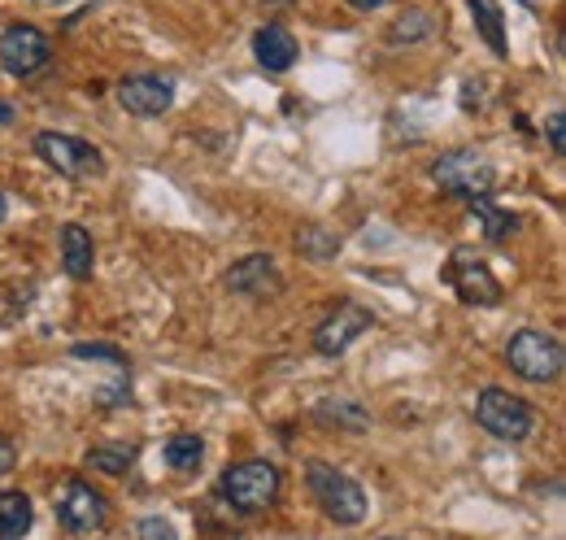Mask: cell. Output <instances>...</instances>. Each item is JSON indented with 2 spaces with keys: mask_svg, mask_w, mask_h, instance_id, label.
Here are the masks:
<instances>
[{
  "mask_svg": "<svg viewBox=\"0 0 566 540\" xmlns=\"http://www.w3.org/2000/svg\"><path fill=\"white\" fill-rule=\"evenodd\" d=\"M62 267L71 279H92V270H96V245H92V236L78 227V222H66L62 227Z\"/></svg>",
  "mask_w": 566,
  "mask_h": 540,
  "instance_id": "14",
  "label": "cell"
},
{
  "mask_svg": "<svg viewBox=\"0 0 566 540\" xmlns=\"http://www.w3.org/2000/svg\"><path fill=\"white\" fill-rule=\"evenodd\" d=\"M475 423H480L489 436L510 440V445H518V440H527V436L536 432L532 405L523 402V397H514V393H505V388H484V393L475 397Z\"/></svg>",
  "mask_w": 566,
  "mask_h": 540,
  "instance_id": "6",
  "label": "cell"
},
{
  "mask_svg": "<svg viewBox=\"0 0 566 540\" xmlns=\"http://www.w3.org/2000/svg\"><path fill=\"white\" fill-rule=\"evenodd\" d=\"M283 488V475L275 463L266 458H249V463H235L227 467L218 479V497L235 510V515H262L266 506H275Z\"/></svg>",
  "mask_w": 566,
  "mask_h": 540,
  "instance_id": "2",
  "label": "cell"
},
{
  "mask_svg": "<svg viewBox=\"0 0 566 540\" xmlns=\"http://www.w3.org/2000/svg\"><path fill=\"white\" fill-rule=\"evenodd\" d=\"M444 283L458 292V301H467V305H484V310H493L501 305V279H496L489 262L480 258V253H471V249H453L449 253V267H444Z\"/></svg>",
  "mask_w": 566,
  "mask_h": 540,
  "instance_id": "7",
  "label": "cell"
},
{
  "mask_svg": "<svg viewBox=\"0 0 566 540\" xmlns=\"http://www.w3.org/2000/svg\"><path fill=\"white\" fill-rule=\"evenodd\" d=\"M296 35L283 27V22H266L258 35H253V58H258V66L271 70V74H287V70L296 66Z\"/></svg>",
  "mask_w": 566,
  "mask_h": 540,
  "instance_id": "13",
  "label": "cell"
},
{
  "mask_svg": "<svg viewBox=\"0 0 566 540\" xmlns=\"http://www.w3.org/2000/svg\"><path fill=\"white\" fill-rule=\"evenodd\" d=\"M71 357L78 362H109L114 371H127V353L118 344H105V340H83V344H71Z\"/></svg>",
  "mask_w": 566,
  "mask_h": 540,
  "instance_id": "23",
  "label": "cell"
},
{
  "mask_svg": "<svg viewBox=\"0 0 566 540\" xmlns=\"http://www.w3.org/2000/svg\"><path fill=\"white\" fill-rule=\"evenodd\" d=\"M384 540H401V537H384Z\"/></svg>",
  "mask_w": 566,
  "mask_h": 540,
  "instance_id": "32",
  "label": "cell"
},
{
  "mask_svg": "<svg viewBox=\"0 0 566 540\" xmlns=\"http://www.w3.org/2000/svg\"><path fill=\"white\" fill-rule=\"evenodd\" d=\"M370 323H375V314H370L366 305L345 301V305H336V314H332V319H323V323H318V332H314V349H318L323 357H340V353H345L361 332H370Z\"/></svg>",
  "mask_w": 566,
  "mask_h": 540,
  "instance_id": "11",
  "label": "cell"
},
{
  "mask_svg": "<svg viewBox=\"0 0 566 540\" xmlns=\"http://www.w3.org/2000/svg\"><path fill=\"white\" fill-rule=\"evenodd\" d=\"M161 458H166L170 471H197V467L206 463V436H197V432H179V436L166 440Z\"/></svg>",
  "mask_w": 566,
  "mask_h": 540,
  "instance_id": "17",
  "label": "cell"
},
{
  "mask_svg": "<svg viewBox=\"0 0 566 540\" xmlns=\"http://www.w3.org/2000/svg\"><path fill=\"white\" fill-rule=\"evenodd\" d=\"M35 153L62 175V179H74V184H87V179H101L105 175V153L78 135H62V132H40L35 135Z\"/></svg>",
  "mask_w": 566,
  "mask_h": 540,
  "instance_id": "5",
  "label": "cell"
},
{
  "mask_svg": "<svg viewBox=\"0 0 566 540\" xmlns=\"http://www.w3.org/2000/svg\"><path fill=\"white\" fill-rule=\"evenodd\" d=\"M436 31V18L427 9H406L392 27H388V44H419Z\"/></svg>",
  "mask_w": 566,
  "mask_h": 540,
  "instance_id": "21",
  "label": "cell"
},
{
  "mask_svg": "<svg viewBox=\"0 0 566 540\" xmlns=\"http://www.w3.org/2000/svg\"><path fill=\"white\" fill-rule=\"evenodd\" d=\"M31 523H35V506H31V497L18 492V488H4V492H0V537L4 540L27 537Z\"/></svg>",
  "mask_w": 566,
  "mask_h": 540,
  "instance_id": "15",
  "label": "cell"
},
{
  "mask_svg": "<svg viewBox=\"0 0 566 540\" xmlns=\"http://www.w3.org/2000/svg\"><path fill=\"white\" fill-rule=\"evenodd\" d=\"M296 249H301V258H310V262H332V258L340 253V236H332L327 227H301V231H296Z\"/></svg>",
  "mask_w": 566,
  "mask_h": 540,
  "instance_id": "22",
  "label": "cell"
},
{
  "mask_svg": "<svg viewBox=\"0 0 566 540\" xmlns=\"http://www.w3.org/2000/svg\"><path fill=\"white\" fill-rule=\"evenodd\" d=\"M518 4H527V9H536V0H518Z\"/></svg>",
  "mask_w": 566,
  "mask_h": 540,
  "instance_id": "31",
  "label": "cell"
},
{
  "mask_svg": "<svg viewBox=\"0 0 566 540\" xmlns=\"http://www.w3.org/2000/svg\"><path fill=\"white\" fill-rule=\"evenodd\" d=\"M505 362L518 380L527 384H554L563 375V344L554 332H541V328H523L514 332L510 344H505Z\"/></svg>",
  "mask_w": 566,
  "mask_h": 540,
  "instance_id": "4",
  "label": "cell"
},
{
  "mask_svg": "<svg viewBox=\"0 0 566 540\" xmlns=\"http://www.w3.org/2000/svg\"><path fill=\"white\" fill-rule=\"evenodd\" d=\"M49 58H53V44H49V35H44L40 27H31V22H18V27H9V31L0 35V66L9 70L13 79L40 74V70L49 66Z\"/></svg>",
  "mask_w": 566,
  "mask_h": 540,
  "instance_id": "9",
  "label": "cell"
},
{
  "mask_svg": "<svg viewBox=\"0 0 566 540\" xmlns=\"http://www.w3.org/2000/svg\"><path fill=\"white\" fill-rule=\"evenodd\" d=\"M318 423H336V427H349V432H366L370 427V414L349 397H332V402H318Z\"/></svg>",
  "mask_w": 566,
  "mask_h": 540,
  "instance_id": "20",
  "label": "cell"
},
{
  "mask_svg": "<svg viewBox=\"0 0 566 540\" xmlns=\"http://www.w3.org/2000/svg\"><path fill=\"white\" fill-rule=\"evenodd\" d=\"M305 484H310L314 501L323 506V515H327L332 523L357 528V523L366 519V492H361V484H357L354 475L336 471V467H327V463H310V467H305Z\"/></svg>",
  "mask_w": 566,
  "mask_h": 540,
  "instance_id": "3",
  "label": "cell"
},
{
  "mask_svg": "<svg viewBox=\"0 0 566 540\" xmlns=\"http://www.w3.org/2000/svg\"><path fill=\"white\" fill-rule=\"evenodd\" d=\"M118 105L136 118H161L175 105V83L166 74H127L118 83Z\"/></svg>",
  "mask_w": 566,
  "mask_h": 540,
  "instance_id": "10",
  "label": "cell"
},
{
  "mask_svg": "<svg viewBox=\"0 0 566 540\" xmlns=\"http://www.w3.org/2000/svg\"><path fill=\"white\" fill-rule=\"evenodd\" d=\"M13 123V105L9 101H0V127H9Z\"/></svg>",
  "mask_w": 566,
  "mask_h": 540,
  "instance_id": "29",
  "label": "cell"
},
{
  "mask_svg": "<svg viewBox=\"0 0 566 540\" xmlns=\"http://www.w3.org/2000/svg\"><path fill=\"white\" fill-rule=\"evenodd\" d=\"M354 9H361V13H370V9H379V4H388V0H349Z\"/></svg>",
  "mask_w": 566,
  "mask_h": 540,
  "instance_id": "28",
  "label": "cell"
},
{
  "mask_svg": "<svg viewBox=\"0 0 566 540\" xmlns=\"http://www.w3.org/2000/svg\"><path fill=\"white\" fill-rule=\"evenodd\" d=\"M471 4V18H475V31L484 35V44L493 49V58H510V44H505V13L496 0H467Z\"/></svg>",
  "mask_w": 566,
  "mask_h": 540,
  "instance_id": "16",
  "label": "cell"
},
{
  "mask_svg": "<svg viewBox=\"0 0 566 540\" xmlns=\"http://www.w3.org/2000/svg\"><path fill=\"white\" fill-rule=\"evenodd\" d=\"M563 110H554L549 114V123H545V132H549V148H554V157H563L566 153V127H563Z\"/></svg>",
  "mask_w": 566,
  "mask_h": 540,
  "instance_id": "25",
  "label": "cell"
},
{
  "mask_svg": "<svg viewBox=\"0 0 566 540\" xmlns=\"http://www.w3.org/2000/svg\"><path fill=\"white\" fill-rule=\"evenodd\" d=\"M136 540H179V532L166 519H140L136 523Z\"/></svg>",
  "mask_w": 566,
  "mask_h": 540,
  "instance_id": "24",
  "label": "cell"
},
{
  "mask_svg": "<svg viewBox=\"0 0 566 540\" xmlns=\"http://www.w3.org/2000/svg\"><path fill=\"white\" fill-rule=\"evenodd\" d=\"M13 463H18V454H13V445L0 436V475H9L13 471Z\"/></svg>",
  "mask_w": 566,
  "mask_h": 540,
  "instance_id": "27",
  "label": "cell"
},
{
  "mask_svg": "<svg viewBox=\"0 0 566 540\" xmlns=\"http://www.w3.org/2000/svg\"><path fill=\"white\" fill-rule=\"evenodd\" d=\"M471 222H475V227H480V236H484V240H493V245L510 240V231L518 227V218H514L510 209L493 205V197H489V201H471Z\"/></svg>",
  "mask_w": 566,
  "mask_h": 540,
  "instance_id": "18",
  "label": "cell"
},
{
  "mask_svg": "<svg viewBox=\"0 0 566 540\" xmlns=\"http://www.w3.org/2000/svg\"><path fill=\"white\" fill-rule=\"evenodd\" d=\"M83 467L118 479V475H127L136 467V445H96V449H87Z\"/></svg>",
  "mask_w": 566,
  "mask_h": 540,
  "instance_id": "19",
  "label": "cell"
},
{
  "mask_svg": "<svg viewBox=\"0 0 566 540\" xmlns=\"http://www.w3.org/2000/svg\"><path fill=\"white\" fill-rule=\"evenodd\" d=\"M0 540H4V537H0Z\"/></svg>",
  "mask_w": 566,
  "mask_h": 540,
  "instance_id": "33",
  "label": "cell"
},
{
  "mask_svg": "<svg viewBox=\"0 0 566 540\" xmlns=\"http://www.w3.org/2000/svg\"><path fill=\"white\" fill-rule=\"evenodd\" d=\"M105 519H109L105 492H96L87 479H66V488L57 497V523L74 537H92L105 528Z\"/></svg>",
  "mask_w": 566,
  "mask_h": 540,
  "instance_id": "8",
  "label": "cell"
},
{
  "mask_svg": "<svg viewBox=\"0 0 566 540\" xmlns=\"http://www.w3.org/2000/svg\"><path fill=\"white\" fill-rule=\"evenodd\" d=\"M431 179L444 197H458V201H489L496 188V170L493 162L480 153V148H453V153H440L431 162Z\"/></svg>",
  "mask_w": 566,
  "mask_h": 540,
  "instance_id": "1",
  "label": "cell"
},
{
  "mask_svg": "<svg viewBox=\"0 0 566 540\" xmlns=\"http://www.w3.org/2000/svg\"><path fill=\"white\" fill-rule=\"evenodd\" d=\"M484 83L480 79H467L462 83V110H475V105H484V92H480Z\"/></svg>",
  "mask_w": 566,
  "mask_h": 540,
  "instance_id": "26",
  "label": "cell"
},
{
  "mask_svg": "<svg viewBox=\"0 0 566 540\" xmlns=\"http://www.w3.org/2000/svg\"><path fill=\"white\" fill-rule=\"evenodd\" d=\"M9 218V201H4V193H0V222Z\"/></svg>",
  "mask_w": 566,
  "mask_h": 540,
  "instance_id": "30",
  "label": "cell"
},
{
  "mask_svg": "<svg viewBox=\"0 0 566 540\" xmlns=\"http://www.w3.org/2000/svg\"><path fill=\"white\" fill-rule=\"evenodd\" d=\"M227 288L235 297H249V301H271L283 292V274L271 253H249L227 270Z\"/></svg>",
  "mask_w": 566,
  "mask_h": 540,
  "instance_id": "12",
  "label": "cell"
}]
</instances>
